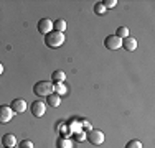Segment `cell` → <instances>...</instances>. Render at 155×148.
<instances>
[{"label": "cell", "instance_id": "1", "mask_svg": "<svg viewBox=\"0 0 155 148\" xmlns=\"http://www.w3.org/2000/svg\"><path fill=\"white\" fill-rule=\"evenodd\" d=\"M45 43L48 48H58L64 43V33H60V31H50L48 35H45Z\"/></svg>", "mask_w": 155, "mask_h": 148}, {"label": "cell", "instance_id": "2", "mask_svg": "<svg viewBox=\"0 0 155 148\" xmlns=\"http://www.w3.org/2000/svg\"><path fill=\"white\" fill-rule=\"evenodd\" d=\"M54 87H53V82H50V81H40V82H36L35 86H33V92H35V95H50L53 94Z\"/></svg>", "mask_w": 155, "mask_h": 148}, {"label": "cell", "instance_id": "3", "mask_svg": "<svg viewBox=\"0 0 155 148\" xmlns=\"http://www.w3.org/2000/svg\"><path fill=\"white\" fill-rule=\"evenodd\" d=\"M86 138L89 140V143H93V145H102L104 143V133L101 130H89L86 135Z\"/></svg>", "mask_w": 155, "mask_h": 148}, {"label": "cell", "instance_id": "4", "mask_svg": "<svg viewBox=\"0 0 155 148\" xmlns=\"http://www.w3.org/2000/svg\"><path fill=\"white\" fill-rule=\"evenodd\" d=\"M13 110L10 105H0V124H8L13 118Z\"/></svg>", "mask_w": 155, "mask_h": 148}, {"label": "cell", "instance_id": "5", "mask_svg": "<svg viewBox=\"0 0 155 148\" xmlns=\"http://www.w3.org/2000/svg\"><path fill=\"white\" fill-rule=\"evenodd\" d=\"M30 110H31L33 117L40 118V117H43V115H45L46 107H45V104H43L41 101H35V102H33L31 105H30Z\"/></svg>", "mask_w": 155, "mask_h": 148}, {"label": "cell", "instance_id": "6", "mask_svg": "<svg viewBox=\"0 0 155 148\" xmlns=\"http://www.w3.org/2000/svg\"><path fill=\"white\" fill-rule=\"evenodd\" d=\"M104 44H106V48H109V50H119V48L122 46V40L117 38L116 35H109V36H106Z\"/></svg>", "mask_w": 155, "mask_h": 148}, {"label": "cell", "instance_id": "7", "mask_svg": "<svg viewBox=\"0 0 155 148\" xmlns=\"http://www.w3.org/2000/svg\"><path fill=\"white\" fill-rule=\"evenodd\" d=\"M38 31L43 33V35H48L50 31H53V21L50 18H41L38 21Z\"/></svg>", "mask_w": 155, "mask_h": 148}, {"label": "cell", "instance_id": "8", "mask_svg": "<svg viewBox=\"0 0 155 148\" xmlns=\"http://www.w3.org/2000/svg\"><path fill=\"white\" fill-rule=\"evenodd\" d=\"M10 107H12V110L15 114H21V112L27 110V102H25L23 99H13V102Z\"/></svg>", "mask_w": 155, "mask_h": 148}, {"label": "cell", "instance_id": "9", "mask_svg": "<svg viewBox=\"0 0 155 148\" xmlns=\"http://www.w3.org/2000/svg\"><path fill=\"white\" fill-rule=\"evenodd\" d=\"M122 48L125 51H135V50H137V40L132 38V36L124 38L122 40Z\"/></svg>", "mask_w": 155, "mask_h": 148}, {"label": "cell", "instance_id": "10", "mask_svg": "<svg viewBox=\"0 0 155 148\" xmlns=\"http://www.w3.org/2000/svg\"><path fill=\"white\" fill-rule=\"evenodd\" d=\"M15 143H17V138H15L13 133H5V135L2 137V145L5 148H13Z\"/></svg>", "mask_w": 155, "mask_h": 148}, {"label": "cell", "instance_id": "11", "mask_svg": "<svg viewBox=\"0 0 155 148\" xmlns=\"http://www.w3.org/2000/svg\"><path fill=\"white\" fill-rule=\"evenodd\" d=\"M46 102H48V105H50V107H58L61 104V95L50 94V95H46Z\"/></svg>", "mask_w": 155, "mask_h": 148}, {"label": "cell", "instance_id": "12", "mask_svg": "<svg viewBox=\"0 0 155 148\" xmlns=\"http://www.w3.org/2000/svg\"><path fill=\"white\" fill-rule=\"evenodd\" d=\"M53 30L54 31H60V33H64L66 31V21L64 20H54L53 21Z\"/></svg>", "mask_w": 155, "mask_h": 148}, {"label": "cell", "instance_id": "13", "mask_svg": "<svg viewBox=\"0 0 155 148\" xmlns=\"http://www.w3.org/2000/svg\"><path fill=\"white\" fill-rule=\"evenodd\" d=\"M116 36H117V38H120V40L127 38V36H129V28L127 27H119L116 30Z\"/></svg>", "mask_w": 155, "mask_h": 148}, {"label": "cell", "instance_id": "14", "mask_svg": "<svg viewBox=\"0 0 155 148\" xmlns=\"http://www.w3.org/2000/svg\"><path fill=\"white\" fill-rule=\"evenodd\" d=\"M51 77H53V82H63V81L66 79V74L63 71H54Z\"/></svg>", "mask_w": 155, "mask_h": 148}, {"label": "cell", "instance_id": "15", "mask_svg": "<svg viewBox=\"0 0 155 148\" xmlns=\"http://www.w3.org/2000/svg\"><path fill=\"white\" fill-rule=\"evenodd\" d=\"M53 87H54V91H56L58 95H61V94H64V92H66V87H64V84H63V82H54Z\"/></svg>", "mask_w": 155, "mask_h": 148}, {"label": "cell", "instance_id": "16", "mask_svg": "<svg viewBox=\"0 0 155 148\" xmlns=\"http://www.w3.org/2000/svg\"><path fill=\"white\" fill-rule=\"evenodd\" d=\"M94 13L96 15H104L106 13V7L102 5V2L101 3H96V5H94Z\"/></svg>", "mask_w": 155, "mask_h": 148}, {"label": "cell", "instance_id": "17", "mask_svg": "<svg viewBox=\"0 0 155 148\" xmlns=\"http://www.w3.org/2000/svg\"><path fill=\"white\" fill-rule=\"evenodd\" d=\"M125 148H142V143L139 140H130V142L125 145Z\"/></svg>", "mask_w": 155, "mask_h": 148}, {"label": "cell", "instance_id": "18", "mask_svg": "<svg viewBox=\"0 0 155 148\" xmlns=\"http://www.w3.org/2000/svg\"><path fill=\"white\" fill-rule=\"evenodd\" d=\"M102 5L106 7V10H107V8H114V7L117 5V0H104Z\"/></svg>", "mask_w": 155, "mask_h": 148}, {"label": "cell", "instance_id": "19", "mask_svg": "<svg viewBox=\"0 0 155 148\" xmlns=\"http://www.w3.org/2000/svg\"><path fill=\"white\" fill-rule=\"evenodd\" d=\"M20 148H33V143L30 140H21L20 142Z\"/></svg>", "mask_w": 155, "mask_h": 148}, {"label": "cell", "instance_id": "20", "mask_svg": "<svg viewBox=\"0 0 155 148\" xmlns=\"http://www.w3.org/2000/svg\"><path fill=\"white\" fill-rule=\"evenodd\" d=\"M2 72H3V64L0 63V74H2Z\"/></svg>", "mask_w": 155, "mask_h": 148}, {"label": "cell", "instance_id": "21", "mask_svg": "<svg viewBox=\"0 0 155 148\" xmlns=\"http://www.w3.org/2000/svg\"><path fill=\"white\" fill-rule=\"evenodd\" d=\"M3 148H5V146H3Z\"/></svg>", "mask_w": 155, "mask_h": 148}]
</instances>
